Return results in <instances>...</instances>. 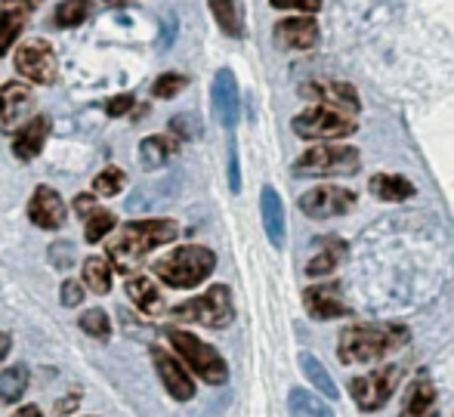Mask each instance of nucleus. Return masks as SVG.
Wrapping results in <instances>:
<instances>
[{
    "label": "nucleus",
    "instance_id": "nucleus-15",
    "mask_svg": "<svg viewBox=\"0 0 454 417\" xmlns=\"http://www.w3.org/2000/svg\"><path fill=\"white\" fill-rule=\"evenodd\" d=\"M275 43L285 50H312L318 43V22L312 16L281 19L275 25Z\"/></svg>",
    "mask_w": 454,
    "mask_h": 417
},
{
    "label": "nucleus",
    "instance_id": "nucleus-25",
    "mask_svg": "<svg viewBox=\"0 0 454 417\" xmlns=\"http://www.w3.org/2000/svg\"><path fill=\"white\" fill-rule=\"evenodd\" d=\"M287 412H291V417H334V412H331L316 393L300 389V387H294L291 393H287Z\"/></svg>",
    "mask_w": 454,
    "mask_h": 417
},
{
    "label": "nucleus",
    "instance_id": "nucleus-7",
    "mask_svg": "<svg viewBox=\"0 0 454 417\" xmlns=\"http://www.w3.org/2000/svg\"><path fill=\"white\" fill-rule=\"evenodd\" d=\"M294 133L303 139H322V143H337V139L343 137H353L356 130H359V124H356L349 114L343 112H334V108H306V112H300L297 118L291 121Z\"/></svg>",
    "mask_w": 454,
    "mask_h": 417
},
{
    "label": "nucleus",
    "instance_id": "nucleus-18",
    "mask_svg": "<svg viewBox=\"0 0 454 417\" xmlns=\"http://www.w3.org/2000/svg\"><path fill=\"white\" fill-rule=\"evenodd\" d=\"M399 417H439V396L427 374H420L418 381L408 387L405 399H402Z\"/></svg>",
    "mask_w": 454,
    "mask_h": 417
},
{
    "label": "nucleus",
    "instance_id": "nucleus-38",
    "mask_svg": "<svg viewBox=\"0 0 454 417\" xmlns=\"http://www.w3.org/2000/svg\"><path fill=\"white\" fill-rule=\"evenodd\" d=\"M84 285H78V281H66L62 285V306H78V303H84Z\"/></svg>",
    "mask_w": 454,
    "mask_h": 417
},
{
    "label": "nucleus",
    "instance_id": "nucleus-11",
    "mask_svg": "<svg viewBox=\"0 0 454 417\" xmlns=\"http://www.w3.org/2000/svg\"><path fill=\"white\" fill-rule=\"evenodd\" d=\"M16 72L35 83L56 81V56L47 41H25L16 50Z\"/></svg>",
    "mask_w": 454,
    "mask_h": 417
},
{
    "label": "nucleus",
    "instance_id": "nucleus-35",
    "mask_svg": "<svg viewBox=\"0 0 454 417\" xmlns=\"http://www.w3.org/2000/svg\"><path fill=\"white\" fill-rule=\"evenodd\" d=\"M189 83V78L185 75H176V72H168V75H161L155 83H152V93L158 96V99H174L176 93Z\"/></svg>",
    "mask_w": 454,
    "mask_h": 417
},
{
    "label": "nucleus",
    "instance_id": "nucleus-23",
    "mask_svg": "<svg viewBox=\"0 0 454 417\" xmlns=\"http://www.w3.org/2000/svg\"><path fill=\"white\" fill-rule=\"evenodd\" d=\"M127 297H130L143 312H149V316L152 312H161V306H164L161 294H158V287L152 285L149 275H133V279L127 281Z\"/></svg>",
    "mask_w": 454,
    "mask_h": 417
},
{
    "label": "nucleus",
    "instance_id": "nucleus-21",
    "mask_svg": "<svg viewBox=\"0 0 454 417\" xmlns=\"http://www.w3.org/2000/svg\"><path fill=\"white\" fill-rule=\"evenodd\" d=\"M371 195L377 198V201H408L411 195H418V189H414V183H408L405 177H395V173H377V177H371L368 183Z\"/></svg>",
    "mask_w": 454,
    "mask_h": 417
},
{
    "label": "nucleus",
    "instance_id": "nucleus-47",
    "mask_svg": "<svg viewBox=\"0 0 454 417\" xmlns=\"http://www.w3.org/2000/svg\"><path fill=\"white\" fill-rule=\"evenodd\" d=\"M16 417H43V414H41V408H37V405H28V408H22Z\"/></svg>",
    "mask_w": 454,
    "mask_h": 417
},
{
    "label": "nucleus",
    "instance_id": "nucleus-24",
    "mask_svg": "<svg viewBox=\"0 0 454 417\" xmlns=\"http://www.w3.org/2000/svg\"><path fill=\"white\" fill-rule=\"evenodd\" d=\"M300 368H303L306 381L312 383V389H318L325 399H337V396H340V393H337V383L331 381L328 368H325V365L318 362L312 352H300Z\"/></svg>",
    "mask_w": 454,
    "mask_h": 417
},
{
    "label": "nucleus",
    "instance_id": "nucleus-34",
    "mask_svg": "<svg viewBox=\"0 0 454 417\" xmlns=\"http://www.w3.org/2000/svg\"><path fill=\"white\" fill-rule=\"evenodd\" d=\"M81 331L90 334V337H99V340H108L112 337V322L102 310H87L81 316Z\"/></svg>",
    "mask_w": 454,
    "mask_h": 417
},
{
    "label": "nucleus",
    "instance_id": "nucleus-46",
    "mask_svg": "<svg viewBox=\"0 0 454 417\" xmlns=\"http://www.w3.org/2000/svg\"><path fill=\"white\" fill-rule=\"evenodd\" d=\"M10 346H12L10 334H4V331H0V362H4V358H6V352H10Z\"/></svg>",
    "mask_w": 454,
    "mask_h": 417
},
{
    "label": "nucleus",
    "instance_id": "nucleus-40",
    "mask_svg": "<svg viewBox=\"0 0 454 417\" xmlns=\"http://www.w3.org/2000/svg\"><path fill=\"white\" fill-rule=\"evenodd\" d=\"M192 114H176L174 121H170V130L176 133V137H192V133H195V124H192Z\"/></svg>",
    "mask_w": 454,
    "mask_h": 417
},
{
    "label": "nucleus",
    "instance_id": "nucleus-44",
    "mask_svg": "<svg viewBox=\"0 0 454 417\" xmlns=\"http://www.w3.org/2000/svg\"><path fill=\"white\" fill-rule=\"evenodd\" d=\"M78 402H81V393H72L68 399H62L59 405H56V412H59V414H68L72 408H78Z\"/></svg>",
    "mask_w": 454,
    "mask_h": 417
},
{
    "label": "nucleus",
    "instance_id": "nucleus-10",
    "mask_svg": "<svg viewBox=\"0 0 454 417\" xmlns=\"http://www.w3.org/2000/svg\"><path fill=\"white\" fill-rule=\"evenodd\" d=\"M300 210L312 220H331V216H343L356 208V195L340 185H316V189L300 195Z\"/></svg>",
    "mask_w": 454,
    "mask_h": 417
},
{
    "label": "nucleus",
    "instance_id": "nucleus-30",
    "mask_svg": "<svg viewBox=\"0 0 454 417\" xmlns=\"http://www.w3.org/2000/svg\"><path fill=\"white\" fill-rule=\"evenodd\" d=\"M93 12V4L90 0H62L59 6H56V25L59 28H74V25L87 22V16Z\"/></svg>",
    "mask_w": 454,
    "mask_h": 417
},
{
    "label": "nucleus",
    "instance_id": "nucleus-12",
    "mask_svg": "<svg viewBox=\"0 0 454 417\" xmlns=\"http://www.w3.org/2000/svg\"><path fill=\"white\" fill-rule=\"evenodd\" d=\"M31 108H35V93L28 90V83H4V90H0V133H12L16 127H22Z\"/></svg>",
    "mask_w": 454,
    "mask_h": 417
},
{
    "label": "nucleus",
    "instance_id": "nucleus-32",
    "mask_svg": "<svg viewBox=\"0 0 454 417\" xmlns=\"http://www.w3.org/2000/svg\"><path fill=\"white\" fill-rule=\"evenodd\" d=\"M114 229V214L112 210H96V214L87 216V229H84V239L96 245V241H102L108 232Z\"/></svg>",
    "mask_w": 454,
    "mask_h": 417
},
{
    "label": "nucleus",
    "instance_id": "nucleus-13",
    "mask_svg": "<svg viewBox=\"0 0 454 417\" xmlns=\"http://www.w3.org/2000/svg\"><path fill=\"white\" fill-rule=\"evenodd\" d=\"M214 112L226 130H232L239 124V114H241L239 83H235V75L229 68H220L214 78Z\"/></svg>",
    "mask_w": 454,
    "mask_h": 417
},
{
    "label": "nucleus",
    "instance_id": "nucleus-3",
    "mask_svg": "<svg viewBox=\"0 0 454 417\" xmlns=\"http://www.w3.org/2000/svg\"><path fill=\"white\" fill-rule=\"evenodd\" d=\"M216 269V254L201 245H183L155 263V275L170 287H198Z\"/></svg>",
    "mask_w": 454,
    "mask_h": 417
},
{
    "label": "nucleus",
    "instance_id": "nucleus-43",
    "mask_svg": "<svg viewBox=\"0 0 454 417\" xmlns=\"http://www.w3.org/2000/svg\"><path fill=\"white\" fill-rule=\"evenodd\" d=\"M93 201H96V195H78L74 198V210H78V214H90Z\"/></svg>",
    "mask_w": 454,
    "mask_h": 417
},
{
    "label": "nucleus",
    "instance_id": "nucleus-48",
    "mask_svg": "<svg viewBox=\"0 0 454 417\" xmlns=\"http://www.w3.org/2000/svg\"><path fill=\"white\" fill-rule=\"evenodd\" d=\"M108 4H114V0H108Z\"/></svg>",
    "mask_w": 454,
    "mask_h": 417
},
{
    "label": "nucleus",
    "instance_id": "nucleus-19",
    "mask_svg": "<svg viewBox=\"0 0 454 417\" xmlns=\"http://www.w3.org/2000/svg\"><path fill=\"white\" fill-rule=\"evenodd\" d=\"M50 137V118H43V114H37V118H31L28 124L19 130L16 143H12V152H16L19 161H31V158L41 155L43 143H47Z\"/></svg>",
    "mask_w": 454,
    "mask_h": 417
},
{
    "label": "nucleus",
    "instance_id": "nucleus-41",
    "mask_svg": "<svg viewBox=\"0 0 454 417\" xmlns=\"http://www.w3.org/2000/svg\"><path fill=\"white\" fill-rule=\"evenodd\" d=\"M229 189L241 192V173H239V155H235V149L229 152Z\"/></svg>",
    "mask_w": 454,
    "mask_h": 417
},
{
    "label": "nucleus",
    "instance_id": "nucleus-29",
    "mask_svg": "<svg viewBox=\"0 0 454 417\" xmlns=\"http://www.w3.org/2000/svg\"><path fill=\"white\" fill-rule=\"evenodd\" d=\"M25 387H28V368L25 365H12L0 374V402L12 405V402L22 399Z\"/></svg>",
    "mask_w": 454,
    "mask_h": 417
},
{
    "label": "nucleus",
    "instance_id": "nucleus-20",
    "mask_svg": "<svg viewBox=\"0 0 454 417\" xmlns=\"http://www.w3.org/2000/svg\"><path fill=\"white\" fill-rule=\"evenodd\" d=\"M260 214H263V229L270 235V245L281 248L285 245V208H281V198L272 185H266L263 195H260Z\"/></svg>",
    "mask_w": 454,
    "mask_h": 417
},
{
    "label": "nucleus",
    "instance_id": "nucleus-8",
    "mask_svg": "<svg viewBox=\"0 0 454 417\" xmlns=\"http://www.w3.org/2000/svg\"><path fill=\"white\" fill-rule=\"evenodd\" d=\"M399 381H402L399 365H383V368H377V371L353 377V381H349V393H353L356 405H359L362 412H380L389 402V396L395 393Z\"/></svg>",
    "mask_w": 454,
    "mask_h": 417
},
{
    "label": "nucleus",
    "instance_id": "nucleus-22",
    "mask_svg": "<svg viewBox=\"0 0 454 417\" xmlns=\"http://www.w3.org/2000/svg\"><path fill=\"white\" fill-rule=\"evenodd\" d=\"M180 149V139H170V137H145L139 143V161H143L145 170H158L170 161Z\"/></svg>",
    "mask_w": 454,
    "mask_h": 417
},
{
    "label": "nucleus",
    "instance_id": "nucleus-36",
    "mask_svg": "<svg viewBox=\"0 0 454 417\" xmlns=\"http://www.w3.org/2000/svg\"><path fill=\"white\" fill-rule=\"evenodd\" d=\"M53 269H72L74 266V245L72 241H53L47 250Z\"/></svg>",
    "mask_w": 454,
    "mask_h": 417
},
{
    "label": "nucleus",
    "instance_id": "nucleus-16",
    "mask_svg": "<svg viewBox=\"0 0 454 417\" xmlns=\"http://www.w3.org/2000/svg\"><path fill=\"white\" fill-rule=\"evenodd\" d=\"M28 216L41 229H59L66 223V204H62L59 192L50 185H37V192L28 201Z\"/></svg>",
    "mask_w": 454,
    "mask_h": 417
},
{
    "label": "nucleus",
    "instance_id": "nucleus-33",
    "mask_svg": "<svg viewBox=\"0 0 454 417\" xmlns=\"http://www.w3.org/2000/svg\"><path fill=\"white\" fill-rule=\"evenodd\" d=\"M121 189H124V173H121L118 167H106V170L93 179V192H96V195H102V198L118 195Z\"/></svg>",
    "mask_w": 454,
    "mask_h": 417
},
{
    "label": "nucleus",
    "instance_id": "nucleus-31",
    "mask_svg": "<svg viewBox=\"0 0 454 417\" xmlns=\"http://www.w3.org/2000/svg\"><path fill=\"white\" fill-rule=\"evenodd\" d=\"M25 16L28 12L22 10H0V56L12 47L19 35H22V25H25Z\"/></svg>",
    "mask_w": 454,
    "mask_h": 417
},
{
    "label": "nucleus",
    "instance_id": "nucleus-4",
    "mask_svg": "<svg viewBox=\"0 0 454 417\" xmlns=\"http://www.w3.org/2000/svg\"><path fill=\"white\" fill-rule=\"evenodd\" d=\"M362 170V155L347 143H318L309 146L294 161L297 177H356Z\"/></svg>",
    "mask_w": 454,
    "mask_h": 417
},
{
    "label": "nucleus",
    "instance_id": "nucleus-9",
    "mask_svg": "<svg viewBox=\"0 0 454 417\" xmlns=\"http://www.w3.org/2000/svg\"><path fill=\"white\" fill-rule=\"evenodd\" d=\"M300 96L318 102L322 108H334V112L349 114V118H356L362 108L359 93H356V87L347 81H331V78L306 81V83H300Z\"/></svg>",
    "mask_w": 454,
    "mask_h": 417
},
{
    "label": "nucleus",
    "instance_id": "nucleus-28",
    "mask_svg": "<svg viewBox=\"0 0 454 417\" xmlns=\"http://www.w3.org/2000/svg\"><path fill=\"white\" fill-rule=\"evenodd\" d=\"M84 285L93 294H108L112 291V263L106 256H87L84 260Z\"/></svg>",
    "mask_w": 454,
    "mask_h": 417
},
{
    "label": "nucleus",
    "instance_id": "nucleus-5",
    "mask_svg": "<svg viewBox=\"0 0 454 417\" xmlns=\"http://www.w3.org/2000/svg\"><path fill=\"white\" fill-rule=\"evenodd\" d=\"M164 334H168V340L174 343L176 356L185 362V368L195 371L204 383H214V387H220V383L229 381L226 358H223L210 343H204V340H198L195 334L180 331V328H168Z\"/></svg>",
    "mask_w": 454,
    "mask_h": 417
},
{
    "label": "nucleus",
    "instance_id": "nucleus-45",
    "mask_svg": "<svg viewBox=\"0 0 454 417\" xmlns=\"http://www.w3.org/2000/svg\"><path fill=\"white\" fill-rule=\"evenodd\" d=\"M174 28H176V22H174V19H168V22H164V37H161V50H168V47H170V41H174Z\"/></svg>",
    "mask_w": 454,
    "mask_h": 417
},
{
    "label": "nucleus",
    "instance_id": "nucleus-14",
    "mask_svg": "<svg viewBox=\"0 0 454 417\" xmlns=\"http://www.w3.org/2000/svg\"><path fill=\"white\" fill-rule=\"evenodd\" d=\"M152 358H155V368H158V377H161L164 389H168L176 402H189L192 396H195V383H192L189 371H185L174 356L158 350V346L152 350Z\"/></svg>",
    "mask_w": 454,
    "mask_h": 417
},
{
    "label": "nucleus",
    "instance_id": "nucleus-1",
    "mask_svg": "<svg viewBox=\"0 0 454 417\" xmlns=\"http://www.w3.org/2000/svg\"><path fill=\"white\" fill-rule=\"evenodd\" d=\"M405 343H408V328H402V325H349L340 334L337 358L343 365L380 362V358L402 350Z\"/></svg>",
    "mask_w": 454,
    "mask_h": 417
},
{
    "label": "nucleus",
    "instance_id": "nucleus-6",
    "mask_svg": "<svg viewBox=\"0 0 454 417\" xmlns=\"http://www.w3.org/2000/svg\"><path fill=\"white\" fill-rule=\"evenodd\" d=\"M174 319L180 322H198L204 328H226L235 319L232 306V291L226 285H214L210 291H204L201 297H192L174 310Z\"/></svg>",
    "mask_w": 454,
    "mask_h": 417
},
{
    "label": "nucleus",
    "instance_id": "nucleus-39",
    "mask_svg": "<svg viewBox=\"0 0 454 417\" xmlns=\"http://www.w3.org/2000/svg\"><path fill=\"white\" fill-rule=\"evenodd\" d=\"M130 106H133V96L124 93V96H114V99H108L106 102V112L112 114V118H118V114L130 112Z\"/></svg>",
    "mask_w": 454,
    "mask_h": 417
},
{
    "label": "nucleus",
    "instance_id": "nucleus-37",
    "mask_svg": "<svg viewBox=\"0 0 454 417\" xmlns=\"http://www.w3.org/2000/svg\"><path fill=\"white\" fill-rule=\"evenodd\" d=\"M275 10H303V12H318L322 0H270Z\"/></svg>",
    "mask_w": 454,
    "mask_h": 417
},
{
    "label": "nucleus",
    "instance_id": "nucleus-17",
    "mask_svg": "<svg viewBox=\"0 0 454 417\" xmlns=\"http://www.w3.org/2000/svg\"><path fill=\"white\" fill-rule=\"evenodd\" d=\"M303 306L316 322H331L337 316H349V306L340 300V291L334 285H318L303 291Z\"/></svg>",
    "mask_w": 454,
    "mask_h": 417
},
{
    "label": "nucleus",
    "instance_id": "nucleus-27",
    "mask_svg": "<svg viewBox=\"0 0 454 417\" xmlns=\"http://www.w3.org/2000/svg\"><path fill=\"white\" fill-rule=\"evenodd\" d=\"M210 12L220 22V28L226 31L229 37H241L245 35V22H241V4L239 0H207Z\"/></svg>",
    "mask_w": 454,
    "mask_h": 417
},
{
    "label": "nucleus",
    "instance_id": "nucleus-2",
    "mask_svg": "<svg viewBox=\"0 0 454 417\" xmlns=\"http://www.w3.org/2000/svg\"><path fill=\"white\" fill-rule=\"evenodd\" d=\"M180 235V226L174 220H139V223H127L121 239L112 245V260L121 272H127L130 266H137L149 250L170 245V241Z\"/></svg>",
    "mask_w": 454,
    "mask_h": 417
},
{
    "label": "nucleus",
    "instance_id": "nucleus-26",
    "mask_svg": "<svg viewBox=\"0 0 454 417\" xmlns=\"http://www.w3.org/2000/svg\"><path fill=\"white\" fill-rule=\"evenodd\" d=\"M343 256H347V245H343V241H325L322 254H316L306 263V275H309V279H322V275L334 272V269L340 266Z\"/></svg>",
    "mask_w": 454,
    "mask_h": 417
},
{
    "label": "nucleus",
    "instance_id": "nucleus-42",
    "mask_svg": "<svg viewBox=\"0 0 454 417\" xmlns=\"http://www.w3.org/2000/svg\"><path fill=\"white\" fill-rule=\"evenodd\" d=\"M41 6V0H0V10H22V12H31Z\"/></svg>",
    "mask_w": 454,
    "mask_h": 417
}]
</instances>
